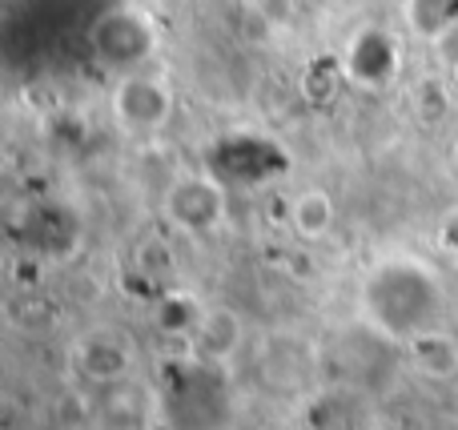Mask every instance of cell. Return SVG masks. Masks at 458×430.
<instances>
[{
  "label": "cell",
  "instance_id": "1",
  "mask_svg": "<svg viewBox=\"0 0 458 430\" xmlns=\"http://www.w3.org/2000/svg\"><path fill=\"white\" fill-rule=\"evenodd\" d=\"M366 314L386 334L414 338L438 318V286L422 266L390 262L366 282Z\"/></svg>",
  "mask_w": 458,
  "mask_h": 430
},
{
  "label": "cell",
  "instance_id": "2",
  "mask_svg": "<svg viewBox=\"0 0 458 430\" xmlns=\"http://www.w3.org/2000/svg\"><path fill=\"white\" fill-rule=\"evenodd\" d=\"M93 48L109 64H137L153 48V24L137 8H113L93 24Z\"/></svg>",
  "mask_w": 458,
  "mask_h": 430
},
{
  "label": "cell",
  "instance_id": "3",
  "mask_svg": "<svg viewBox=\"0 0 458 430\" xmlns=\"http://www.w3.org/2000/svg\"><path fill=\"white\" fill-rule=\"evenodd\" d=\"M165 214L182 230H214L225 214V190L217 177H182L165 193Z\"/></svg>",
  "mask_w": 458,
  "mask_h": 430
},
{
  "label": "cell",
  "instance_id": "4",
  "mask_svg": "<svg viewBox=\"0 0 458 430\" xmlns=\"http://www.w3.org/2000/svg\"><path fill=\"white\" fill-rule=\"evenodd\" d=\"M117 117L121 125L137 129H161L169 121V109H174V97H169L165 80H153V77H125L117 89Z\"/></svg>",
  "mask_w": 458,
  "mask_h": 430
},
{
  "label": "cell",
  "instance_id": "5",
  "mask_svg": "<svg viewBox=\"0 0 458 430\" xmlns=\"http://www.w3.org/2000/svg\"><path fill=\"white\" fill-rule=\"evenodd\" d=\"M394 69H398V45L390 32L362 29L354 40H350L346 72L358 80V85H382V80L394 77Z\"/></svg>",
  "mask_w": 458,
  "mask_h": 430
},
{
  "label": "cell",
  "instance_id": "6",
  "mask_svg": "<svg viewBox=\"0 0 458 430\" xmlns=\"http://www.w3.org/2000/svg\"><path fill=\"white\" fill-rule=\"evenodd\" d=\"M290 222L301 238H322L334 225V198L326 190H306L290 209Z\"/></svg>",
  "mask_w": 458,
  "mask_h": 430
},
{
  "label": "cell",
  "instance_id": "7",
  "mask_svg": "<svg viewBox=\"0 0 458 430\" xmlns=\"http://www.w3.org/2000/svg\"><path fill=\"white\" fill-rule=\"evenodd\" d=\"M406 16H411V29L430 40H451L458 29V4H443V0L438 4H430V0L406 4Z\"/></svg>",
  "mask_w": 458,
  "mask_h": 430
},
{
  "label": "cell",
  "instance_id": "8",
  "mask_svg": "<svg viewBox=\"0 0 458 430\" xmlns=\"http://www.w3.org/2000/svg\"><path fill=\"white\" fill-rule=\"evenodd\" d=\"M242 338V322L233 318L229 310H214L198 322V342L206 354H229Z\"/></svg>",
  "mask_w": 458,
  "mask_h": 430
},
{
  "label": "cell",
  "instance_id": "9",
  "mask_svg": "<svg viewBox=\"0 0 458 430\" xmlns=\"http://www.w3.org/2000/svg\"><path fill=\"white\" fill-rule=\"evenodd\" d=\"M85 367H89L93 378H105V383H109V378H121L129 370V354L113 342H89L85 346Z\"/></svg>",
  "mask_w": 458,
  "mask_h": 430
}]
</instances>
